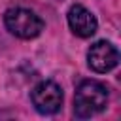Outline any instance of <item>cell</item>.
Here are the masks:
<instances>
[{"mask_svg": "<svg viewBox=\"0 0 121 121\" xmlns=\"http://www.w3.org/2000/svg\"><path fill=\"white\" fill-rule=\"evenodd\" d=\"M117 62H119V53L106 40L95 42L87 51V64L96 74H106V72L113 70L117 66Z\"/></svg>", "mask_w": 121, "mask_h": 121, "instance_id": "277c9868", "label": "cell"}, {"mask_svg": "<svg viewBox=\"0 0 121 121\" xmlns=\"http://www.w3.org/2000/svg\"><path fill=\"white\" fill-rule=\"evenodd\" d=\"M108 104V87L95 79H85L78 85L74 95V113L79 119L100 113Z\"/></svg>", "mask_w": 121, "mask_h": 121, "instance_id": "6da1fadb", "label": "cell"}, {"mask_svg": "<svg viewBox=\"0 0 121 121\" xmlns=\"http://www.w3.org/2000/svg\"><path fill=\"white\" fill-rule=\"evenodd\" d=\"M66 19H68V26L70 30L79 36V38H89L96 32L98 28V23H96V17L81 4H74L70 6L68 13H66Z\"/></svg>", "mask_w": 121, "mask_h": 121, "instance_id": "5b68a950", "label": "cell"}, {"mask_svg": "<svg viewBox=\"0 0 121 121\" xmlns=\"http://www.w3.org/2000/svg\"><path fill=\"white\" fill-rule=\"evenodd\" d=\"M4 25L13 36L21 40H32L40 36L45 26L43 21L32 9L26 8H9L4 13Z\"/></svg>", "mask_w": 121, "mask_h": 121, "instance_id": "7a4b0ae2", "label": "cell"}, {"mask_svg": "<svg viewBox=\"0 0 121 121\" xmlns=\"http://www.w3.org/2000/svg\"><path fill=\"white\" fill-rule=\"evenodd\" d=\"M30 100H32L36 112H40L42 115H53L62 106V89L55 81L43 79L32 89Z\"/></svg>", "mask_w": 121, "mask_h": 121, "instance_id": "3957f363", "label": "cell"}]
</instances>
